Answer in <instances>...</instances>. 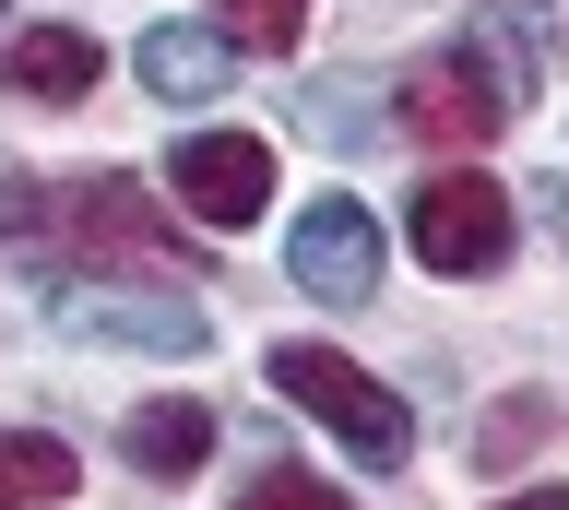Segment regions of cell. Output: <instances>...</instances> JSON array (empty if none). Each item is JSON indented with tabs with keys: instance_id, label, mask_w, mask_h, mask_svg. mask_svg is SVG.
<instances>
[{
	"instance_id": "obj_6",
	"label": "cell",
	"mask_w": 569,
	"mask_h": 510,
	"mask_svg": "<svg viewBox=\"0 0 569 510\" xmlns=\"http://www.w3.org/2000/svg\"><path fill=\"white\" fill-rule=\"evenodd\" d=\"M284 273H297V297H320V309H368V286H380V214L368 202H309L297 214V238H284Z\"/></svg>"
},
{
	"instance_id": "obj_14",
	"label": "cell",
	"mask_w": 569,
	"mask_h": 510,
	"mask_svg": "<svg viewBox=\"0 0 569 510\" xmlns=\"http://www.w3.org/2000/svg\"><path fill=\"white\" fill-rule=\"evenodd\" d=\"M202 24L238 37V48H297V37H309V0H213Z\"/></svg>"
},
{
	"instance_id": "obj_12",
	"label": "cell",
	"mask_w": 569,
	"mask_h": 510,
	"mask_svg": "<svg viewBox=\"0 0 569 510\" xmlns=\"http://www.w3.org/2000/svg\"><path fill=\"white\" fill-rule=\"evenodd\" d=\"M71 499V451L48 428H0V510H48Z\"/></svg>"
},
{
	"instance_id": "obj_10",
	"label": "cell",
	"mask_w": 569,
	"mask_h": 510,
	"mask_svg": "<svg viewBox=\"0 0 569 510\" xmlns=\"http://www.w3.org/2000/svg\"><path fill=\"white\" fill-rule=\"evenodd\" d=\"M119 451H131L154 487H178V474H202L213 463V403H190V392H167V403H142L131 428H119Z\"/></svg>"
},
{
	"instance_id": "obj_9",
	"label": "cell",
	"mask_w": 569,
	"mask_h": 510,
	"mask_svg": "<svg viewBox=\"0 0 569 510\" xmlns=\"http://www.w3.org/2000/svg\"><path fill=\"white\" fill-rule=\"evenodd\" d=\"M96 72H107V48L83 37V24H24V37L0 48V83H12V96H48V108L96 96Z\"/></svg>"
},
{
	"instance_id": "obj_8",
	"label": "cell",
	"mask_w": 569,
	"mask_h": 510,
	"mask_svg": "<svg viewBox=\"0 0 569 510\" xmlns=\"http://www.w3.org/2000/svg\"><path fill=\"white\" fill-rule=\"evenodd\" d=\"M131 72L167 96V108H213L226 83H238V48L213 37L202 12H167V24H142V48H131Z\"/></svg>"
},
{
	"instance_id": "obj_2",
	"label": "cell",
	"mask_w": 569,
	"mask_h": 510,
	"mask_svg": "<svg viewBox=\"0 0 569 510\" xmlns=\"http://www.w3.org/2000/svg\"><path fill=\"white\" fill-rule=\"evenodd\" d=\"M273 392H284V403H309L320 428L345 439L356 463H380V474L416 451V416H403V392H380V380H368L356 357H332V344H273Z\"/></svg>"
},
{
	"instance_id": "obj_16",
	"label": "cell",
	"mask_w": 569,
	"mask_h": 510,
	"mask_svg": "<svg viewBox=\"0 0 569 510\" xmlns=\"http://www.w3.org/2000/svg\"><path fill=\"white\" fill-rule=\"evenodd\" d=\"M498 510H569V499H558V487H522V499H498Z\"/></svg>"
},
{
	"instance_id": "obj_13",
	"label": "cell",
	"mask_w": 569,
	"mask_h": 510,
	"mask_svg": "<svg viewBox=\"0 0 569 510\" xmlns=\"http://www.w3.org/2000/svg\"><path fill=\"white\" fill-rule=\"evenodd\" d=\"M546 439H558V403H546V392H510L487 428H475V463L498 474V463H522V451H546Z\"/></svg>"
},
{
	"instance_id": "obj_11",
	"label": "cell",
	"mask_w": 569,
	"mask_h": 510,
	"mask_svg": "<svg viewBox=\"0 0 569 510\" xmlns=\"http://www.w3.org/2000/svg\"><path fill=\"white\" fill-rule=\"evenodd\" d=\"M462 37H475L462 60L487 72V96H498V108H522V96H533V37H546V12H533V0H498V12H475Z\"/></svg>"
},
{
	"instance_id": "obj_5",
	"label": "cell",
	"mask_w": 569,
	"mask_h": 510,
	"mask_svg": "<svg viewBox=\"0 0 569 510\" xmlns=\"http://www.w3.org/2000/svg\"><path fill=\"white\" fill-rule=\"evenodd\" d=\"M167 179H178V202H190L213 238L273 214V143H261V131H178Z\"/></svg>"
},
{
	"instance_id": "obj_15",
	"label": "cell",
	"mask_w": 569,
	"mask_h": 510,
	"mask_svg": "<svg viewBox=\"0 0 569 510\" xmlns=\"http://www.w3.org/2000/svg\"><path fill=\"white\" fill-rule=\"evenodd\" d=\"M238 510H345V487H320V474H297V463H273L261 487H249Z\"/></svg>"
},
{
	"instance_id": "obj_7",
	"label": "cell",
	"mask_w": 569,
	"mask_h": 510,
	"mask_svg": "<svg viewBox=\"0 0 569 510\" xmlns=\"http://www.w3.org/2000/svg\"><path fill=\"white\" fill-rule=\"evenodd\" d=\"M391 119H403V131H416V143H487L498 119V96H487V72H475V60H416V72H403V96H391Z\"/></svg>"
},
{
	"instance_id": "obj_3",
	"label": "cell",
	"mask_w": 569,
	"mask_h": 510,
	"mask_svg": "<svg viewBox=\"0 0 569 510\" xmlns=\"http://www.w3.org/2000/svg\"><path fill=\"white\" fill-rule=\"evenodd\" d=\"M403 250H416L427 273H498V261H510V190L475 179V167L427 179L416 214H403Z\"/></svg>"
},
{
	"instance_id": "obj_4",
	"label": "cell",
	"mask_w": 569,
	"mask_h": 510,
	"mask_svg": "<svg viewBox=\"0 0 569 510\" xmlns=\"http://www.w3.org/2000/svg\"><path fill=\"white\" fill-rule=\"evenodd\" d=\"M83 344H131V357H202L213 321L190 309V297H154V286H107V273H71L60 297H48Z\"/></svg>"
},
{
	"instance_id": "obj_1",
	"label": "cell",
	"mask_w": 569,
	"mask_h": 510,
	"mask_svg": "<svg viewBox=\"0 0 569 510\" xmlns=\"http://www.w3.org/2000/svg\"><path fill=\"white\" fill-rule=\"evenodd\" d=\"M0 238L12 250H71L96 261V273H119V261H190V238H167V214L142 202L131 179H48V190H12L0 202Z\"/></svg>"
}]
</instances>
